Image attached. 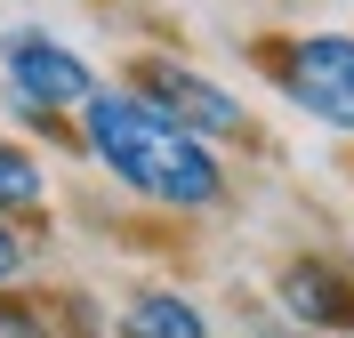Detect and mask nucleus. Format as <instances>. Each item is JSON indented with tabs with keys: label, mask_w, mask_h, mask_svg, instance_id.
Here are the masks:
<instances>
[{
	"label": "nucleus",
	"mask_w": 354,
	"mask_h": 338,
	"mask_svg": "<svg viewBox=\"0 0 354 338\" xmlns=\"http://www.w3.org/2000/svg\"><path fill=\"white\" fill-rule=\"evenodd\" d=\"M81 145L105 161V178L161 209H218L225 202V161L201 145L194 129H177L169 113H153L137 89H97L81 105Z\"/></svg>",
	"instance_id": "f257e3e1"
},
{
	"label": "nucleus",
	"mask_w": 354,
	"mask_h": 338,
	"mask_svg": "<svg viewBox=\"0 0 354 338\" xmlns=\"http://www.w3.org/2000/svg\"><path fill=\"white\" fill-rule=\"evenodd\" d=\"M258 65L306 121L354 137V32H290L258 48Z\"/></svg>",
	"instance_id": "f03ea898"
},
{
	"label": "nucleus",
	"mask_w": 354,
	"mask_h": 338,
	"mask_svg": "<svg viewBox=\"0 0 354 338\" xmlns=\"http://www.w3.org/2000/svg\"><path fill=\"white\" fill-rule=\"evenodd\" d=\"M0 73H8V105H32V113H81L88 97H97V73H88V57H73L57 32H41V24H24V32H8L0 41Z\"/></svg>",
	"instance_id": "7ed1b4c3"
},
{
	"label": "nucleus",
	"mask_w": 354,
	"mask_h": 338,
	"mask_svg": "<svg viewBox=\"0 0 354 338\" xmlns=\"http://www.w3.org/2000/svg\"><path fill=\"white\" fill-rule=\"evenodd\" d=\"M129 89L145 97L153 113H169L177 129H194L201 145H218V137H250V113H242V97H225L209 73H194V65H177V57H137L129 65Z\"/></svg>",
	"instance_id": "20e7f679"
},
{
	"label": "nucleus",
	"mask_w": 354,
	"mask_h": 338,
	"mask_svg": "<svg viewBox=\"0 0 354 338\" xmlns=\"http://www.w3.org/2000/svg\"><path fill=\"white\" fill-rule=\"evenodd\" d=\"M274 298H282V314H298L306 330H354V274L338 266V258H290L282 282H274Z\"/></svg>",
	"instance_id": "39448f33"
},
{
	"label": "nucleus",
	"mask_w": 354,
	"mask_h": 338,
	"mask_svg": "<svg viewBox=\"0 0 354 338\" xmlns=\"http://www.w3.org/2000/svg\"><path fill=\"white\" fill-rule=\"evenodd\" d=\"M113 338H209V314L185 290H137L113 314Z\"/></svg>",
	"instance_id": "423d86ee"
},
{
	"label": "nucleus",
	"mask_w": 354,
	"mask_h": 338,
	"mask_svg": "<svg viewBox=\"0 0 354 338\" xmlns=\"http://www.w3.org/2000/svg\"><path fill=\"white\" fill-rule=\"evenodd\" d=\"M48 178H41V161L24 153V145H8L0 137V218H24V209H41Z\"/></svg>",
	"instance_id": "0eeeda50"
},
{
	"label": "nucleus",
	"mask_w": 354,
	"mask_h": 338,
	"mask_svg": "<svg viewBox=\"0 0 354 338\" xmlns=\"http://www.w3.org/2000/svg\"><path fill=\"white\" fill-rule=\"evenodd\" d=\"M0 338H57V322H48L41 306H24V298L0 290Z\"/></svg>",
	"instance_id": "6e6552de"
},
{
	"label": "nucleus",
	"mask_w": 354,
	"mask_h": 338,
	"mask_svg": "<svg viewBox=\"0 0 354 338\" xmlns=\"http://www.w3.org/2000/svg\"><path fill=\"white\" fill-rule=\"evenodd\" d=\"M24 274V234H17V218H0V290Z\"/></svg>",
	"instance_id": "1a4fd4ad"
}]
</instances>
